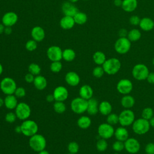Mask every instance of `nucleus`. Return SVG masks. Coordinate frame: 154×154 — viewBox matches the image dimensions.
I'll use <instances>...</instances> for the list:
<instances>
[{
    "label": "nucleus",
    "mask_w": 154,
    "mask_h": 154,
    "mask_svg": "<svg viewBox=\"0 0 154 154\" xmlns=\"http://www.w3.org/2000/svg\"><path fill=\"white\" fill-rule=\"evenodd\" d=\"M67 150L69 153L76 154L79 150V146L76 141H71L67 145Z\"/></svg>",
    "instance_id": "79ce46f5"
},
{
    "label": "nucleus",
    "mask_w": 154,
    "mask_h": 154,
    "mask_svg": "<svg viewBox=\"0 0 154 154\" xmlns=\"http://www.w3.org/2000/svg\"><path fill=\"white\" fill-rule=\"evenodd\" d=\"M117 91L123 94H129L133 89V84L132 81L127 78H123L119 81L116 85Z\"/></svg>",
    "instance_id": "ddd939ff"
},
{
    "label": "nucleus",
    "mask_w": 154,
    "mask_h": 154,
    "mask_svg": "<svg viewBox=\"0 0 154 154\" xmlns=\"http://www.w3.org/2000/svg\"><path fill=\"white\" fill-rule=\"evenodd\" d=\"M131 47V42L126 37L118 38L115 44V51L119 54H125L128 52Z\"/></svg>",
    "instance_id": "9d476101"
},
{
    "label": "nucleus",
    "mask_w": 154,
    "mask_h": 154,
    "mask_svg": "<svg viewBox=\"0 0 154 154\" xmlns=\"http://www.w3.org/2000/svg\"><path fill=\"white\" fill-rule=\"evenodd\" d=\"M14 94L17 97H23L26 95V90L23 87H17L14 91Z\"/></svg>",
    "instance_id": "49530a36"
},
{
    "label": "nucleus",
    "mask_w": 154,
    "mask_h": 154,
    "mask_svg": "<svg viewBox=\"0 0 154 154\" xmlns=\"http://www.w3.org/2000/svg\"><path fill=\"white\" fill-rule=\"evenodd\" d=\"M63 59L64 60L66 61L70 62L75 60L76 57V53L75 51L70 48L65 49L63 51Z\"/></svg>",
    "instance_id": "2f4dec72"
},
{
    "label": "nucleus",
    "mask_w": 154,
    "mask_h": 154,
    "mask_svg": "<svg viewBox=\"0 0 154 154\" xmlns=\"http://www.w3.org/2000/svg\"><path fill=\"white\" fill-rule=\"evenodd\" d=\"M87 105L88 100L79 96L74 98L71 101L70 108L73 112L78 114H81L87 111Z\"/></svg>",
    "instance_id": "6e6552de"
},
{
    "label": "nucleus",
    "mask_w": 154,
    "mask_h": 154,
    "mask_svg": "<svg viewBox=\"0 0 154 154\" xmlns=\"http://www.w3.org/2000/svg\"><path fill=\"white\" fill-rule=\"evenodd\" d=\"M65 81L66 83L72 87H76L80 82V77L79 75L73 71L69 72L65 76Z\"/></svg>",
    "instance_id": "f3484780"
},
{
    "label": "nucleus",
    "mask_w": 154,
    "mask_h": 154,
    "mask_svg": "<svg viewBox=\"0 0 154 154\" xmlns=\"http://www.w3.org/2000/svg\"><path fill=\"white\" fill-rule=\"evenodd\" d=\"M147 81L150 84H154V72H150L146 78Z\"/></svg>",
    "instance_id": "3c124183"
},
{
    "label": "nucleus",
    "mask_w": 154,
    "mask_h": 154,
    "mask_svg": "<svg viewBox=\"0 0 154 154\" xmlns=\"http://www.w3.org/2000/svg\"><path fill=\"white\" fill-rule=\"evenodd\" d=\"M154 116V111L153 109L150 107H146L144 108L141 112V117L149 120Z\"/></svg>",
    "instance_id": "e433bc0d"
},
{
    "label": "nucleus",
    "mask_w": 154,
    "mask_h": 154,
    "mask_svg": "<svg viewBox=\"0 0 154 154\" xmlns=\"http://www.w3.org/2000/svg\"><path fill=\"white\" fill-rule=\"evenodd\" d=\"M114 136L115 137L117 140L125 141H126L129 137V132L126 127L124 126H119L114 131Z\"/></svg>",
    "instance_id": "aec40b11"
},
{
    "label": "nucleus",
    "mask_w": 154,
    "mask_h": 154,
    "mask_svg": "<svg viewBox=\"0 0 154 154\" xmlns=\"http://www.w3.org/2000/svg\"><path fill=\"white\" fill-rule=\"evenodd\" d=\"M150 128L149 121L142 117L135 119L132 125V129L137 135H144L149 132Z\"/></svg>",
    "instance_id": "7ed1b4c3"
},
{
    "label": "nucleus",
    "mask_w": 154,
    "mask_h": 154,
    "mask_svg": "<svg viewBox=\"0 0 154 154\" xmlns=\"http://www.w3.org/2000/svg\"><path fill=\"white\" fill-rule=\"evenodd\" d=\"M114 4L116 6H117V7L122 6V0H114Z\"/></svg>",
    "instance_id": "6e6d98bb"
},
{
    "label": "nucleus",
    "mask_w": 154,
    "mask_h": 154,
    "mask_svg": "<svg viewBox=\"0 0 154 154\" xmlns=\"http://www.w3.org/2000/svg\"><path fill=\"white\" fill-rule=\"evenodd\" d=\"M99 102L96 99L91 97L88 100L87 112L89 115L94 116L99 112Z\"/></svg>",
    "instance_id": "5701e85b"
},
{
    "label": "nucleus",
    "mask_w": 154,
    "mask_h": 154,
    "mask_svg": "<svg viewBox=\"0 0 154 154\" xmlns=\"http://www.w3.org/2000/svg\"><path fill=\"white\" fill-rule=\"evenodd\" d=\"M34 75H33L32 74L30 73H28L27 74H26L25 75V81L28 82V83H31V82H33L34 81Z\"/></svg>",
    "instance_id": "8fccbe9b"
},
{
    "label": "nucleus",
    "mask_w": 154,
    "mask_h": 154,
    "mask_svg": "<svg viewBox=\"0 0 154 154\" xmlns=\"http://www.w3.org/2000/svg\"><path fill=\"white\" fill-rule=\"evenodd\" d=\"M112 106L111 103L106 100L102 101L99 104V112L103 116H108L112 112Z\"/></svg>",
    "instance_id": "bb28decb"
},
{
    "label": "nucleus",
    "mask_w": 154,
    "mask_h": 154,
    "mask_svg": "<svg viewBox=\"0 0 154 154\" xmlns=\"http://www.w3.org/2000/svg\"><path fill=\"white\" fill-rule=\"evenodd\" d=\"M20 127L22 134L29 137L36 134L38 130L37 123L35 121L29 119L23 120L20 125Z\"/></svg>",
    "instance_id": "20e7f679"
},
{
    "label": "nucleus",
    "mask_w": 154,
    "mask_h": 154,
    "mask_svg": "<svg viewBox=\"0 0 154 154\" xmlns=\"http://www.w3.org/2000/svg\"><path fill=\"white\" fill-rule=\"evenodd\" d=\"M63 67L62 63L60 61H52L50 65V69L54 73H58L60 72Z\"/></svg>",
    "instance_id": "ea45409f"
},
{
    "label": "nucleus",
    "mask_w": 154,
    "mask_h": 154,
    "mask_svg": "<svg viewBox=\"0 0 154 154\" xmlns=\"http://www.w3.org/2000/svg\"><path fill=\"white\" fill-rule=\"evenodd\" d=\"M38 154H49V153L48 151H47L45 149H44V150L38 152Z\"/></svg>",
    "instance_id": "052dcab7"
},
{
    "label": "nucleus",
    "mask_w": 154,
    "mask_h": 154,
    "mask_svg": "<svg viewBox=\"0 0 154 154\" xmlns=\"http://www.w3.org/2000/svg\"><path fill=\"white\" fill-rule=\"evenodd\" d=\"M115 129L112 125L108 123H103L99 125L97 128V133L100 138L108 140L114 136Z\"/></svg>",
    "instance_id": "9b49d317"
},
{
    "label": "nucleus",
    "mask_w": 154,
    "mask_h": 154,
    "mask_svg": "<svg viewBox=\"0 0 154 154\" xmlns=\"http://www.w3.org/2000/svg\"><path fill=\"white\" fill-rule=\"evenodd\" d=\"M93 60L94 63L98 66H102L106 60L105 54L102 51H96L93 55Z\"/></svg>",
    "instance_id": "7c9ffc66"
},
{
    "label": "nucleus",
    "mask_w": 154,
    "mask_h": 154,
    "mask_svg": "<svg viewBox=\"0 0 154 154\" xmlns=\"http://www.w3.org/2000/svg\"><path fill=\"white\" fill-rule=\"evenodd\" d=\"M31 35L33 40L37 42H40L45 38V31L42 27L40 26H35L31 29Z\"/></svg>",
    "instance_id": "6ab92c4d"
},
{
    "label": "nucleus",
    "mask_w": 154,
    "mask_h": 154,
    "mask_svg": "<svg viewBox=\"0 0 154 154\" xmlns=\"http://www.w3.org/2000/svg\"><path fill=\"white\" fill-rule=\"evenodd\" d=\"M46 55L48 59L51 61H60L63 59V51L58 46H51L49 47L46 51Z\"/></svg>",
    "instance_id": "4468645a"
},
{
    "label": "nucleus",
    "mask_w": 154,
    "mask_h": 154,
    "mask_svg": "<svg viewBox=\"0 0 154 154\" xmlns=\"http://www.w3.org/2000/svg\"><path fill=\"white\" fill-rule=\"evenodd\" d=\"M32 83L34 84L35 88L38 90H45L46 88L48 85V82L46 78L40 75L35 76V78Z\"/></svg>",
    "instance_id": "b1692460"
},
{
    "label": "nucleus",
    "mask_w": 154,
    "mask_h": 154,
    "mask_svg": "<svg viewBox=\"0 0 154 154\" xmlns=\"http://www.w3.org/2000/svg\"><path fill=\"white\" fill-rule=\"evenodd\" d=\"M53 108L57 113L63 114L66 110V106L64 102L56 101L53 105Z\"/></svg>",
    "instance_id": "f704fd0d"
},
{
    "label": "nucleus",
    "mask_w": 154,
    "mask_h": 154,
    "mask_svg": "<svg viewBox=\"0 0 154 154\" xmlns=\"http://www.w3.org/2000/svg\"><path fill=\"white\" fill-rule=\"evenodd\" d=\"M4 105V99L0 97V108L2 107Z\"/></svg>",
    "instance_id": "680f3d73"
},
{
    "label": "nucleus",
    "mask_w": 154,
    "mask_h": 154,
    "mask_svg": "<svg viewBox=\"0 0 154 154\" xmlns=\"http://www.w3.org/2000/svg\"><path fill=\"white\" fill-rule=\"evenodd\" d=\"M37 48V42L34 40H29L26 42L25 43V48L27 51L32 52L35 51Z\"/></svg>",
    "instance_id": "c03bdc74"
},
{
    "label": "nucleus",
    "mask_w": 154,
    "mask_h": 154,
    "mask_svg": "<svg viewBox=\"0 0 154 154\" xmlns=\"http://www.w3.org/2000/svg\"><path fill=\"white\" fill-rule=\"evenodd\" d=\"M128 38L131 42H136L140 40L141 36V32L138 29H132L128 32Z\"/></svg>",
    "instance_id": "72a5a7b5"
},
{
    "label": "nucleus",
    "mask_w": 154,
    "mask_h": 154,
    "mask_svg": "<svg viewBox=\"0 0 154 154\" xmlns=\"http://www.w3.org/2000/svg\"><path fill=\"white\" fill-rule=\"evenodd\" d=\"M137 0H123L122 8L126 12H132L137 8Z\"/></svg>",
    "instance_id": "cd10ccee"
},
{
    "label": "nucleus",
    "mask_w": 154,
    "mask_h": 154,
    "mask_svg": "<svg viewBox=\"0 0 154 154\" xmlns=\"http://www.w3.org/2000/svg\"><path fill=\"white\" fill-rule=\"evenodd\" d=\"M83 1H90V0H83Z\"/></svg>",
    "instance_id": "774afa93"
},
{
    "label": "nucleus",
    "mask_w": 154,
    "mask_h": 154,
    "mask_svg": "<svg viewBox=\"0 0 154 154\" xmlns=\"http://www.w3.org/2000/svg\"><path fill=\"white\" fill-rule=\"evenodd\" d=\"M46 100L48 102H53L54 100H55V99H54V95L53 94H48L46 97Z\"/></svg>",
    "instance_id": "603ef678"
},
{
    "label": "nucleus",
    "mask_w": 154,
    "mask_h": 154,
    "mask_svg": "<svg viewBox=\"0 0 154 154\" xmlns=\"http://www.w3.org/2000/svg\"><path fill=\"white\" fill-rule=\"evenodd\" d=\"M79 94L81 97L88 100V99L93 97V90L90 85L88 84H84L80 87Z\"/></svg>",
    "instance_id": "412c9836"
},
{
    "label": "nucleus",
    "mask_w": 154,
    "mask_h": 154,
    "mask_svg": "<svg viewBox=\"0 0 154 154\" xmlns=\"http://www.w3.org/2000/svg\"><path fill=\"white\" fill-rule=\"evenodd\" d=\"M125 149L130 154L137 153L141 148V144L139 141L133 137H129L124 141Z\"/></svg>",
    "instance_id": "f8f14e48"
},
{
    "label": "nucleus",
    "mask_w": 154,
    "mask_h": 154,
    "mask_svg": "<svg viewBox=\"0 0 154 154\" xmlns=\"http://www.w3.org/2000/svg\"><path fill=\"white\" fill-rule=\"evenodd\" d=\"M2 72H3V66L2 64L0 63V75H1Z\"/></svg>",
    "instance_id": "e2e57ef3"
},
{
    "label": "nucleus",
    "mask_w": 154,
    "mask_h": 154,
    "mask_svg": "<svg viewBox=\"0 0 154 154\" xmlns=\"http://www.w3.org/2000/svg\"><path fill=\"white\" fill-rule=\"evenodd\" d=\"M75 22L73 17L69 16H64L60 21L61 28L65 30L72 29L75 26Z\"/></svg>",
    "instance_id": "4be33fe9"
},
{
    "label": "nucleus",
    "mask_w": 154,
    "mask_h": 154,
    "mask_svg": "<svg viewBox=\"0 0 154 154\" xmlns=\"http://www.w3.org/2000/svg\"><path fill=\"white\" fill-rule=\"evenodd\" d=\"M67 154H73V153H67Z\"/></svg>",
    "instance_id": "338daca9"
},
{
    "label": "nucleus",
    "mask_w": 154,
    "mask_h": 154,
    "mask_svg": "<svg viewBox=\"0 0 154 154\" xmlns=\"http://www.w3.org/2000/svg\"><path fill=\"white\" fill-rule=\"evenodd\" d=\"M62 11L64 16H69L73 17L75 14L78 11V8L73 4V3L65 2L62 5Z\"/></svg>",
    "instance_id": "a211bd4d"
},
{
    "label": "nucleus",
    "mask_w": 154,
    "mask_h": 154,
    "mask_svg": "<svg viewBox=\"0 0 154 154\" xmlns=\"http://www.w3.org/2000/svg\"><path fill=\"white\" fill-rule=\"evenodd\" d=\"M70 2H72V3H75L76 2H78L79 0H68Z\"/></svg>",
    "instance_id": "0e129e2a"
},
{
    "label": "nucleus",
    "mask_w": 154,
    "mask_h": 154,
    "mask_svg": "<svg viewBox=\"0 0 154 154\" xmlns=\"http://www.w3.org/2000/svg\"><path fill=\"white\" fill-rule=\"evenodd\" d=\"M16 119H17V116L15 112H9L7 113L5 116V120L9 123H14L16 121Z\"/></svg>",
    "instance_id": "a18cd8bd"
},
{
    "label": "nucleus",
    "mask_w": 154,
    "mask_h": 154,
    "mask_svg": "<svg viewBox=\"0 0 154 154\" xmlns=\"http://www.w3.org/2000/svg\"><path fill=\"white\" fill-rule=\"evenodd\" d=\"M120 125L122 126L126 127L132 125L135 120V115L131 109H125L119 114Z\"/></svg>",
    "instance_id": "0eeeda50"
},
{
    "label": "nucleus",
    "mask_w": 154,
    "mask_h": 154,
    "mask_svg": "<svg viewBox=\"0 0 154 154\" xmlns=\"http://www.w3.org/2000/svg\"><path fill=\"white\" fill-rule=\"evenodd\" d=\"M149 70L146 65L142 63L135 64L132 69V75L137 81L146 80L149 73Z\"/></svg>",
    "instance_id": "39448f33"
},
{
    "label": "nucleus",
    "mask_w": 154,
    "mask_h": 154,
    "mask_svg": "<svg viewBox=\"0 0 154 154\" xmlns=\"http://www.w3.org/2000/svg\"><path fill=\"white\" fill-rule=\"evenodd\" d=\"M126 35H128V32H126V31L125 29L123 28L119 31L120 37H125Z\"/></svg>",
    "instance_id": "5fc2aeb1"
},
{
    "label": "nucleus",
    "mask_w": 154,
    "mask_h": 154,
    "mask_svg": "<svg viewBox=\"0 0 154 154\" xmlns=\"http://www.w3.org/2000/svg\"><path fill=\"white\" fill-rule=\"evenodd\" d=\"M29 146L34 151L39 152L45 149L46 146V140L43 135L37 133L29 137Z\"/></svg>",
    "instance_id": "f257e3e1"
},
{
    "label": "nucleus",
    "mask_w": 154,
    "mask_h": 154,
    "mask_svg": "<svg viewBox=\"0 0 154 154\" xmlns=\"http://www.w3.org/2000/svg\"><path fill=\"white\" fill-rule=\"evenodd\" d=\"M14 131L17 134H20L22 133V130H21V127L20 126H17L15 127V129H14Z\"/></svg>",
    "instance_id": "4d7b16f0"
},
{
    "label": "nucleus",
    "mask_w": 154,
    "mask_h": 154,
    "mask_svg": "<svg viewBox=\"0 0 154 154\" xmlns=\"http://www.w3.org/2000/svg\"><path fill=\"white\" fill-rule=\"evenodd\" d=\"M16 88V82L12 78L5 77L0 82V89L6 95L13 94Z\"/></svg>",
    "instance_id": "423d86ee"
},
{
    "label": "nucleus",
    "mask_w": 154,
    "mask_h": 154,
    "mask_svg": "<svg viewBox=\"0 0 154 154\" xmlns=\"http://www.w3.org/2000/svg\"><path fill=\"white\" fill-rule=\"evenodd\" d=\"M105 73V71L102 67V66H97L96 67H95L93 71H92V74L93 75V76H94L95 78H100L101 77L103 76V75Z\"/></svg>",
    "instance_id": "37998d69"
},
{
    "label": "nucleus",
    "mask_w": 154,
    "mask_h": 154,
    "mask_svg": "<svg viewBox=\"0 0 154 154\" xmlns=\"http://www.w3.org/2000/svg\"><path fill=\"white\" fill-rule=\"evenodd\" d=\"M108 147V144L106 141V140L105 139L100 138V139H99L96 142V149L100 152H103L105 151L107 149Z\"/></svg>",
    "instance_id": "c9c22d12"
},
{
    "label": "nucleus",
    "mask_w": 154,
    "mask_h": 154,
    "mask_svg": "<svg viewBox=\"0 0 154 154\" xmlns=\"http://www.w3.org/2000/svg\"><path fill=\"white\" fill-rule=\"evenodd\" d=\"M4 32L7 35H10L12 32V29L11 26H5Z\"/></svg>",
    "instance_id": "864d4df0"
},
{
    "label": "nucleus",
    "mask_w": 154,
    "mask_h": 154,
    "mask_svg": "<svg viewBox=\"0 0 154 154\" xmlns=\"http://www.w3.org/2000/svg\"><path fill=\"white\" fill-rule=\"evenodd\" d=\"M4 101L5 106L8 109H15L18 104L17 97L14 94L7 95Z\"/></svg>",
    "instance_id": "393cba45"
},
{
    "label": "nucleus",
    "mask_w": 154,
    "mask_h": 154,
    "mask_svg": "<svg viewBox=\"0 0 154 154\" xmlns=\"http://www.w3.org/2000/svg\"><path fill=\"white\" fill-rule=\"evenodd\" d=\"M15 114L17 119L23 121L28 119L31 116V109L28 103L20 102L15 108Z\"/></svg>",
    "instance_id": "1a4fd4ad"
},
{
    "label": "nucleus",
    "mask_w": 154,
    "mask_h": 154,
    "mask_svg": "<svg viewBox=\"0 0 154 154\" xmlns=\"http://www.w3.org/2000/svg\"><path fill=\"white\" fill-rule=\"evenodd\" d=\"M135 103L134 97L130 94L123 95L120 100V104L125 109H131Z\"/></svg>",
    "instance_id": "a878e982"
},
{
    "label": "nucleus",
    "mask_w": 154,
    "mask_h": 154,
    "mask_svg": "<svg viewBox=\"0 0 154 154\" xmlns=\"http://www.w3.org/2000/svg\"><path fill=\"white\" fill-rule=\"evenodd\" d=\"M4 28H5V26L2 23H0V35L4 32Z\"/></svg>",
    "instance_id": "bf43d9fd"
},
{
    "label": "nucleus",
    "mask_w": 154,
    "mask_h": 154,
    "mask_svg": "<svg viewBox=\"0 0 154 154\" xmlns=\"http://www.w3.org/2000/svg\"><path fill=\"white\" fill-rule=\"evenodd\" d=\"M102 66L105 73L109 75H114L120 70L121 62L118 58L112 57L106 59Z\"/></svg>",
    "instance_id": "f03ea898"
},
{
    "label": "nucleus",
    "mask_w": 154,
    "mask_h": 154,
    "mask_svg": "<svg viewBox=\"0 0 154 154\" xmlns=\"http://www.w3.org/2000/svg\"><path fill=\"white\" fill-rule=\"evenodd\" d=\"M140 20L138 16L134 15L129 18V22L132 25H138L140 22Z\"/></svg>",
    "instance_id": "09e8293b"
},
{
    "label": "nucleus",
    "mask_w": 154,
    "mask_h": 154,
    "mask_svg": "<svg viewBox=\"0 0 154 154\" xmlns=\"http://www.w3.org/2000/svg\"><path fill=\"white\" fill-rule=\"evenodd\" d=\"M28 71H29V73L32 74L34 76H37L40 75L41 72V67L38 64L32 63L29 65Z\"/></svg>",
    "instance_id": "58836bf2"
},
{
    "label": "nucleus",
    "mask_w": 154,
    "mask_h": 154,
    "mask_svg": "<svg viewBox=\"0 0 154 154\" xmlns=\"http://www.w3.org/2000/svg\"><path fill=\"white\" fill-rule=\"evenodd\" d=\"M112 149L114 152H120L125 149L124 142L119 140L115 141L112 144Z\"/></svg>",
    "instance_id": "a19ab883"
},
{
    "label": "nucleus",
    "mask_w": 154,
    "mask_h": 154,
    "mask_svg": "<svg viewBox=\"0 0 154 154\" xmlns=\"http://www.w3.org/2000/svg\"><path fill=\"white\" fill-rule=\"evenodd\" d=\"M77 125L79 128L82 129H88L91 125V119L87 116H81L77 120Z\"/></svg>",
    "instance_id": "c756f323"
},
{
    "label": "nucleus",
    "mask_w": 154,
    "mask_h": 154,
    "mask_svg": "<svg viewBox=\"0 0 154 154\" xmlns=\"http://www.w3.org/2000/svg\"><path fill=\"white\" fill-rule=\"evenodd\" d=\"M73 17L75 23L80 25H84L87 21V14L81 11H78Z\"/></svg>",
    "instance_id": "473e14b6"
},
{
    "label": "nucleus",
    "mask_w": 154,
    "mask_h": 154,
    "mask_svg": "<svg viewBox=\"0 0 154 154\" xmlns=\"http://www.w3.org/2000/svg\"><path fill=\"white\" fill-rule=\"evenodd\" d=\"M152 64H153V65L154 66V57L153 58V60H152Z\"/></svg>",
    "instance_id": "69168bd1"
},
{
    "label": "nucleus",
    "mask_w": 154,
    "mask_h": 154,
    "mask_svg": "<svg viewBox=\"0 0 154 154\" xmlns=\"http://www.w3.org/2000/svg\"><path fill=\"white\" fill-rule=\"evenodd\" d=\"M18 20L17 14L13 11L5 13L2 17V23L5 26H13Z\"/></svg>",
    "instance_id": "2eb2a0df"
},
{
    "label": "nucleus",
    "mask_w": 154,
    "mask_h": 154,
    "mask_svg": "<svg viewBox=\"0 0 154 154\" xmlns=\"http://www.w3.org/2000/svg\"><path fill=\"white\" fill-rule=\"evenodd\" d=\"M139 25L143 31H149L154 28V22L149 17H143L140 20Z\"/></svg>",
    "instance_id": "c85d7f7f"
},
{
    "label": "nucleus",
    "mask_w": 154,
    "mask_h": 154,
    "mask_svg": "<svg viewBox=\"0 0 154 154\" xmlns=\"http://www.w3.org/2000/svg\"><path fill=\"white\" fill-rule=\"evenodd\" d=\"M149 121V123H150V127L154 128V116L152 119H150Z\"/></svg>",
    "instance_id": "13d9d810"
},
{
    "label": "nucleus",
    "mask_w": 154,
    "mask_h": 154,
    "mask_svg": "<svg viewBox=\"0 0 154 154\" xmlns=\"http://www.w3.org/2000/svg\"><path fill=\"white\" fill-rule=\"evenodd\" d=\"M53 95L55 101H65L69 96V91L67 89L62 85L57 87L53 91Z\"/></svg>",
    "instance_id": "dca6fc26"
},
{
    "label": "nucleus",
    "mask_w": 154,
    "mask_h": 154,
    "mask_svg": "<svg viewBox=\"0 0 154 154\" xmlns=\"http://www.w3.org/2000/svg\"><path fill=\"white\" fill-rule=\"evenodd\" d=\"M119 115L116 113L111 112L109 114L106 116V123L111 125H115L119 123Z\"/></svg>",
    "instance_id": "4c0bfd02"
},
{
    "label": "nucleus",
    "mask_w": 154,
    "mask_h": 154,
    "mask_svg": "<svg viewBox=\"0 0 154 154\" xmlns=\"http://www.w3.org/2000/svg\"><path fill=\"white\" fill-rule=\"evenodd\" d=\"M144 150L146 154H154V143H148L146 145Z\"/></svg>",
    "instance_id": "de8ad7c7"
}]
</instances>
